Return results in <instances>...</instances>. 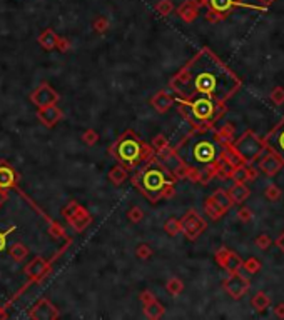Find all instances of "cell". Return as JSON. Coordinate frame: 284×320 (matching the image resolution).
<instances>
[{
    "instance_id": "obj_3",
    "label": "cell",
    "mask_w": 284,
    "mask_h": 320,
    "mask_svg": "<svg viewBox=\"0 0 284 320\" xmlns=\"http://www.w3.org/2000/svg\"><path fill=\"white\" fill-rule=\"evenodd\" d=\"M132 185L146 197L151 204L172 197L176 187V177L161 158L151 157L144 162V167L132 175Z\"/></svg>"
},
{
    "instance_id": "obj_13",
    "label": "cell",
    "mask_w": 284,
    "mask_h": 320,
    "mask_svg": "<svg viewBox=\"0 0 284 320\" xmlns=\"http://www.w3.org/2000/svg\"><path fill=\"white\" fill-rule=\"evenodd\" d=\"M216 262L219 267L227 270L229 274L239 272V270L242 268V258L239 257L236 252H232V250H229L226 247H221L216 252Z\"/></svg>"
},
{
    "instance_id": "obj_32",
    "label": "cell",
    "mask_w": 284,
    "mask_h": 320,
    "mask_svg": "<svg viewBox=\"0 0 284 320\" xmlns=\"http://www.w3.org/2000/svg\"><path fill=\"white\" fill-rule=\"evenodd\" d=\"M151 147L154 148V152H156V154L159 155V154H162L164 150L169 148V140L166 138V135L159 134V135H156V137L152 138Z\"/></svg>"
},
{
    "instance_id": "obj_33",
    "label": "cell",
    "mask_w": 284,
    "mask_h": 320,
    "mask_svg": "<svg viewBox=\"0 0 284 320\" xmlns=\"http://www.w3.org/2000/svg\"><path fill=\"white\" fill-rule=\"evenodd\" d=\"M164 230H166L171 237H176V235L181 232V218L169 217L166 220V224H164Z\"/></svg>"
},
{
    "instance_id": "obj_47",
    "label": "cell",
    "mask_w": 284,
    "mask_h": 320,
    "mask_svg": "<svg viewBox=\"0 0 284 320\" xmlns=\"http://www.w3.org/2000/svg\"><path fill=\"white\" fill-rule=\"evenodd\" d=\"M51 234L54 235V237H64V230L59 224H52L51 225Z\"/></svg>"
},
{
    "instance_id": "obj_41",
    "label": "cell",
    "mask_w": 284,
    "mask_h": 320,
    "mask_svg": "<svg viewBox=\"0 0 284 320\" xmlns=\"http://www.w3.org/2000/svg\"><path fill=\"white\" fill-rule=\"evenodd\" d=\"M14 230H17L16 225H11V227L6 230H0V252H4V250L7 248V237L14 232Z\"/></svg>"
},
{
    "instance_id": "obj_36",
    "label": "cell",
    "mask_w": 284,
    "mask_h": 320,
    "mask_svg": "<svg viewBox=\"0 0 284 320\" xmlns=\"http://www.w3.org/2000/svg\"><path fill=\"white\" fill-rule=\"evenodd\" d=\"M172 10H174V4L171 2V0H159L157 5H156V12L159 15H162V17H167Z\"/></svg>"
},
{
    "instance_id": "obj_7",
    "label": "cell",
    "mask_w": 284,
    "mask_h": 320,
    "mask_svg": "<svg viewBox=\"0 0 284 320\" xmlns=\"http://www.w3.org/2000/svg\"><path fill=\"white\" fill-rule=\"evenodd\" d=\"M206 7H207L206 20H207V22H212V24H216V22H219V20L226 18L227 15L237 7H251V8H254L252 5L242 4L241 0H206Z\"/></svg>"
},
{
    "instance_id": "obj_5",
    "label": "cell",
    "mask_w": 284,
    "mask_h": 320,
    "mask_svg": "<svg viewBox=\"0 0 284 320\" xmlns=\"http://www.w3.org/2000/svg\"><path fill=\"white\" fill-rule=\"evenodd\" d=\"M109 154H111L119 164L131 170L139 167V165L144 164L151 157H154L156 152H154L151 145H147L139 137V134H136L134 130H126V132L112 144V147L109 148Z\"/></svg>"
},
{
    "instance_id": "obj_30",
    "label": "cell",
    "mask_w": 284,
    "mask_h": 320,
    "mask_svg": "<svg viewBox=\"0 0 284 320\" xmlns=\"http://www.w3.org/2000/svg\"><path fill=\"white\" fill-rule=\"evenodd\" d=\"M251 305H252L254 310H257V312H262V310H266L269 305H271V297H269L266 292H257L252 297Z\"/></svg>"
},
{
    "instance_id": "obj_37",
    "label": "cell",
    "mask_w": 284,
    "mask_h": 320,
    "mask_svg": "<svg viewBox=\"0 0 284 320\" xmlns=\"http://www.w3.org/2000/svg\"><path fill=\"white\" fill-rule=\"evenodd\" d=\"M264 195H266L267 200H271V202H276V200L281 198L282 192H281V188H279L277 185L271 184V185H267V188H266V192H264Z\"/></svg>"
},
{
    "instance_id": "obj_17",
    "label": "cell",
    "mask_w": 284,
    "mask_h": 320,
    "mask_svg": "<svg viewBox=\"0 0 284 320\" xmlns=\"http://www.w3.org/2000/svg\"><path fill=\"white\" fill-rule=\"evenodd\" d=\"M64 117V112L57 107V104L47 105V107H42L37 110V118L46 125V127H56V125L61 122Z\"/></svg>"
},
{
    "instance_id": "obj_9",
    "label": "cell",
    "mask_w": 284,
    "mask_h": 320,
    "mask_svg": "<svg viewBox=\"0 0 284 320\" xmlns=\"http://www.w3.org/2000/svg\"><path fill=\"white\" fill-rule=\"evenodd\" d=\"M62 215L66 217L69 225H71L76 232H82V230H86L92 222V217L89 215V212L77 202H69L67 207L62 208Z\"/></svg>"
},
{
    "instance_id": "obj_1",
    "label": "cell",
    "mask_w": 284,
    "mask_h": 320,
    "mask_svg": "<svg viewBox=\"0 0 284 320\" xmlns=\"http://www.w3.org/2000/svg\"><path fill=\"white\" fill-rule=\"evenodd\" d=\"M176 97H207L226 104L241 88V80L212 50L201 48L169 82Z\"/></svg>"
},
{
    "instance_id": "obj_40",
    "label": "cell",
    "mask_w": 284,
    "mask_h": 320,
    "mask_svg": "<svg viewBox=\"0 0 284 320\" xmlns=\"http://www.w3.org/2000/svg\"><path fill=\"white\" fill-rule=\"evenodd\" d=\"M97 140H99V134L94 128H87L86 132L82 134V142L86 145H89V147L94 144H97Z\"/></svg>"
},
{
    "instance_id": "obj_46",
    "label": "cell",
    "mask_w": 284,
    "mask_h": 320,
    "mask_svg": "<svg viewBox=\"0 0 284 320\" xmlns=\"http://www.w3.org/2000/svg\"><path fill=\"white\" fill-rule=\"evenodd\" d=\"M69 48H71V42H69L67 38H64V37L59 38V42H57V50H59V52H67Z\"/></svg>"
},
{
    "instance_id": "obj_50",
    "label": "cell",
    "mask_w": 284,
    "mask_h": 320,
    "mask_svg": "<svg viewBox=\"0 0 284 320\" xmlns=\"http://www.w3.org/2000/svg\"><path fill=\"white\" fill-rule=\"evenodd\" d=\"M7 198H9V194H7V190L0 188V207H2V205L7 202Z\"/></svg>"
},
{
    "instance_id": "obj_2",
    "label": "cell",
    "mask_w": 284,
    "mask_h": 320,
    "mask_svg": "<svg viewBox=\"0 0 284 320\" xmlns=\"http://www.w3.org/2000/svg\"><path fill=\"white\" fill-rule=\"evenodd\" d=\"M222 147L214 128H192V132L174 147V152L187 168L186 178L207 184L216 177L217 167L221 165Z\"/></svg>"
},
{
    "instance_id": "obj_24",
    "label": "cell",
    "mask_w": 284,
    "mask_h": 320,
    "mask_svg": "<svg viewBox=\"0 0 284 320\" xmlns=\"http://www.w3.org/2000/svg\"><path fill=\"white\" fill-rule=\"evenodd\" d=\"M221 162L224 165H227L229 168H234L237 167V165L244 164L241 157L236 154V150L232 148V145H224L222 147V154H221Z\"/></svg>"
},
{
    "instance_id": "obj_23",
    "label": "cell",
    "mask_w": 284,
    "mask_h": 320,
    "mask_svg": "<svg viewBox=\"0 0 284 320\" xmlns=\"http://www.w3.org/2000/svg\"><path fill=\"white\" fill-rule=\"evenodd\" d=\"M59 38H61V37H59V35L54 32L52 28H46L41 35H39L37 42L44 50H54V48H57Z\"/></svg>"
},
{
    "instance_id": "obj_39",
    "label": "cell",
    "mask_w": 284,
    "mask_h": 320,
    "mask_svg": "<svg viewBox=\"0 0 284 320\" xmlns=\"http://www.w3.org/2000/svg\"><path fill=\"white\" fill-rule=\"evenodd\" d=\"M109 25H111V24H109V18L104 17V15H101V17H97L96 20H94L92 27H94V30H96V32L104 34L109 28Z\"/></svg>"
},
{
    "instance_id": "obj_4",
    "label": "cell",
    "mask_w": 284,
    "mask_h": 320,
    "mask_svg": "<svg viewBox=\"0 0 284 320\" xmlns=\"http://www.w3.org/2000/svg\"><path fill=\"white\" fill-rule=\"evenodd\" d=\"M174 98L179 105V114L194 128H214L217 120L226 112V104L207 97H197L191 100H184L179 97Z\"/></svg>"
},
{
    "instance_id": "obj_48",
    "label": "cell",
    "mask_w": 284,
    "mask_h": 320,
    "mask_svg": "<svg viewBox=\"0 0 284 320\" xmlns=\"http://www.w3.org/2000/svg\"><path fill=\"white\" fill-rule=\"evenodd\" d=\"M274 315H276L277 318H284V304L276 305V308H274Z\"/></svg>"
},
{
    "instance_id": "obj_10",
    "label": "cell",
    "mask_w": 284,
    "mask_h": 320,
    "mask_svg": "<svg viewBox=\"0 0 284 320\" xmlns=\"http://www.w3.org/2000/svg\"><path fill=\"white\" fill-rule=\"evenodd\" d=\"M222 287L227 292L229 297L237 300V298H241V297H244V295L247 294L251 284H249V280L246 277H242L239 272H232V274H229L226 278H224Z\"/></svg>"
},
{
    "instance_id": "obj_49",
    "label": "cell",
    "mask_w": 284,
    "mask_h": 320,
    "mask_svg": "<svg viewBox=\"0 0 284 320\" xmlns=\"http://www.w3.org/2000/svg\"><path fill=\"white\" fill-rule=\"evenodd\" d=\"M152 298H154V295L151 292H147V290H146V292H142V295H141V302L142 304H146V302H149V300H152Z\"/></svg>"
},
{
    "instance_id": "obj_44",
    "label": "cell",
    "mask_w": 284,
    "mask_h": 320,
    "mask_svg": "<svg viewBox=\"0 0 284 320\" xmlns=\"http://www.w3.org/2000/svg\"><path fill=\"white\" fill-rule=\"evenodd\" d=\"M271 100L276 105H282L284 104V88L282 87H276V88H272V92H271Z\"/></svg>"
},
{
    "instance_id": "obj_43",
    "label": "cell",
    "mask_w": 284,
    "mask_h": 320,
    "mask_svg": "<svg viewBox=\"0 0 284 320\" xmlns=\"http://www.w3.org/2000/svg\"><path fill=\"white\" fill-rule=\"evenodd\" d=\"M271 245H272V238L269 237V235H266V234L259 235V237L256 238V247H257V248L267 250L269 247H271Z\"/></svg>"
},
{
    "instance_id": "obj_28",
    "label": "cell",
    "mask_w": 284,
    "mask_h": 320,
    "mask_svg": "<svg viewBox=\"0 0 284 320\" xmlns=\"http://www.w3.org/2000/svg\"><path fill=\"white\" fill-rule=\"evenodd\" d=\"M204 212H206V215L211 220H219L224 214H226V210H222L221 207H219L211 197H207L206 202H204Z\"/></svg>"
},
{
    "instance_id": "obj_52",
    "label": "cell",
    "mask_w": 284,
    "mask_h": 320,
    "mask_svg": "<svg viewBox=\"0 0 284 320\" xmlns=\"http://www.w3.org/2000/svg\"><path fill=\"white\" fill-rule=\"evenodd\" d=\"M194 4H196V7L197 8H202V7H206V0H192Z\"/></svg>"
},
{
    "instance_id": "obj_42",
    "label": "cell",
    "mask_w": 284,
    "mask_h": 320,
    "mask_svg": "<svg viewBox=\"0 0 284 320\" xmlns=\"http://www.w3.org/2000/svg\"><path fill=\"white\" fill-rule=\"evenodd\" d=\"M151 255H152V248L149 247L147 244H141V245H137V247H136V257L146 260V258L151 257Z\"/></svg>"
},
{
    "instance_id": "obj_11",
    "label": "cell",
    "mask_w": 284,
    "mask_h": 320,
    "mask_svg": "<svg viewBox=\"0 0 284 320\" xmlns=\"http://www.w3.org/2000/svg\"><path fill=\"white\" fill-rule=\"evenodd\" d=\"M264 145H266L269 152L276 154L284 165V118L281 120V124H279L277 127H274L271 132L266 135Z\"/></svg>"
},
{
    "instance_id": "obj_45",
    "label": "cell",
    "mask_w": 284,
    "mask_h": 320,
    "mask_svg": "<svg viewBox=\"0 0 284 320\" xmlns=\"http://www.w3.org/2000/svg\"><path fill=\"white\" fill-rule=\"evenodd\" d=\"M237 217H239V220H242V222H249V220H251V217H252V212H251L249 208L242 207V208L237 212Z\"/></svg>"
},
{
    "instance_id": "obj_20",
    "label": "cell",
    "mask_w": 284,
    "mask_h": 320,
    "mask_svg": "<svg viewBox=\"0 0 284 320\" xmlns=\"http://www.w3.org/2000/svg\"><path fill=\"white\" fill-rule=\"evenodd\" d=\"M177 15L181 17L186 24H192L194 20L197 18L199 15V8L196 7V4L192 0H186L177 7Z\"/></svg>"
},
{
    "instance_id": "obj_51",
    "label": "cell",
    "mask_w": 284,
    "mask_h": 320,
    "mask_svg": "<svg viewBox=\"0 0 284 320\" xmlns=\"http://www.w3.org/2000/svg\"><path fill=\"white\" fill-rule=\"evenodd\" d=\"M276 245H277V247L281 248L282 252H284V232H282L281 235H279L277 238H276Z\"/></svg>"
},
{
    "instance_id": "obj_34",
    "label": "cell",
    "mask_w": 284,
    "mask_h": 320,
    "mask_svg": "<svg viewBox=\"0 0 284 320\" xmlns=\"http://www.w3.org/2000/svg\"><path fill=\"white\" fill-rule=\"evenodd\" d=\"M166 290L171 295H181L182 294V290H184V284H182V280H179V278H171V280H167V284H166Z\"/></svg>"
},
{
    "instance_id": "obj_25",
    "label": "cell",
    "mask_w": 284,
    "mask_h": 320,
    "mask_svg": "<svg viewBox=\"0 0 284 320\" xmlns=\"http://www.w3.org/2000/svg\"><path fill=\"white\" fill-rule=\"evenodd\" d=\"M144 305V314H146V317L147 318H151V320H156V318H161L162 315H164V305L159 302V300L154 297L152 300H149V302L146 304H142Z\"/></svg>"
},
{
    "instance_id": "obj_16",
    "label": "cell",
    "mask_w": 284,
    "mask_h": 320,
    "mask_svg": "<svg viewBox=\"0 0 284 320\" xmlns=\"http://www.w3.org/2000/svg\"><path fill=\"white\" fill-rule=\"evenodd\" d=\"M49 270H51V264H49L44 257L39 255V257L32 258L31 262L24 267V274H26L32 282H39L41 278L46 277Z\"/></svg>"
},
{
    "instance_id": "obj_26",
    "label": "cell",
    "mask_w": 284,
    "mask_h": 320,
    "mask_svg": "<svg viewBox=\"0 0 284 320\" xmlns=\"http://www.w3.org/2000/svg\"><path fill=\"white\" fill-rule=\"evenodd\" d=\"M216 135L222 145H231L234 142V137H236V128H234L232 124L227 122V124H224L221 128L216 130Z\"/></svg>"
},
{
    "instance_id": "obj_27",
    "label": "cell",
    "mask_w": 284,
    "mask_h": 320,
    "mask_svg": "<svg viewBox=\"0 0 284 320\" xmlns=\"http://www.w3.org/2000/svg\"><path fill=\"white\" fill-rule=\"evenodd\" d=\"M127 177H129V168L121 164L114 165L111 172H109V180H111L114 185H121L122 182H126Z\"/></svg>"
},
{
    "instance_id": "obj_35",
    "label": "cell",
    "mask_w": 284,
    "mask_h": 320,
    "mask_svg": "<svg viewBox=\"0 0 284 320\" xmlns=\"http://www.w3.org/2000/svg\"><path fill=\"white\" fill-rule=\"evenodd\" d=\"M242 268L246 270V272L249 275H254V274H257L259 270H261V262H259L257 258H247V260H242Z\"/></svg>"
},
{
    "instance_id": "obj_14",
    "label": "cell",
    "mask_w": 284,
    "mask_h": 320,
    "mask_svg": "<svg viewBox=\"0 0 284 320\" xmlns=\"http://www.w3.org/2000/svg\"><path fill=\"white\" fill-rule=\"evenodd\" d=\"M257 167L264 175H267V177H274V175L282 168V162L279 160V157L276 154L269 152V150L266 148L257 157Z\"/></svg>"
},
{
    "instance_id": "obj_12",
    "label": "cell",
    "mask_w": 284,
    "mask_h": 320,
    "mask_svg": "<svg viewBox=\"0 0 284 320\" xmlns=\"http://www.w3.org/2000/svg\"><path fill=\"white\" fill-rule=\"evenodd\" d=\"M59 94L54 90L51 85L47 82H42L39 87L34 90L31 94V102L36 105V107L42 108V107H47V105H54L59 102Z\"/></svg>"
},
{
    "instance_id": "obj_29",
    "label": "cell",
    "mask_w": 284,
    "mask_h": 320,
    "mask_svg": "<svg viewBox=\"0 0 284 320\" xmlns=\"http://www.w3.org/2000/svg\"><path fill=\"white\" fill-rule=\"evenodd\" d=\"M211 198H212L214 202H216L222 210H226V212L234 205L232 200H231V197H229V194L226 192V190H222V188L216 190V192H214V194L211 195Z\"/></svg>"
},
{
    "instance_id": "obj_15",
    "label": "cell",
    "mask_w": 284,
    "mask_h": 320,
    "mask_svg": "<svg viewBox=\"0 0 284 320\" xmlns=\"http://www.w3.org/2000/svg\"><path fill=\"white\" fill-rule=\"evenodd\" d=\"M29 317L32 320H54L59 318V310L49 298H42L32 307Z\"/></svg>"
},
{
    "instance_id": "obj_6",
    "label": "cell",
    "mask_w": 284,
    "mask_h": 320,
    "mask_svg": "<svg viewBox=\"0 0 284 320\" xmlns=\"http://www.w3.org/2000/svg\"><path fill=\"white\" fill-rule=\"evenodd\" d=\"M231 145L246 165H251L252 162H256L259 155L266 150L264 140L259 138L256 134L251 132V130H249V132H244L241 137L237 140H234Z\"/></svg>"
},
{
    "instance_id": "obj_31",
    "label": "cell",
    "mask_w": 284,
    "mask_h": 320,
    "mask_svg": "<svg viewBox=\"0 0 284 320\" xmlns=\"http://www.w3.org/2000/svg\"><path fill=\"white\" fill-rule=\"evenodd\" d=\"M9 254H11L12 260H16V262H22V260L29 255V248L24 244L16 242L11 248H9Z\"/></svg>"
},
{
    "instance_id": "obj_18",
    "label": "cell",
    "mask_w": 284,
    "mask_h": 320,
    "mask_svg": "<svg viewBox=\"0 0 284 320\" xmlns=\"http://www.w3.org/2000/svg\"><path fill=\"white\" fill-rule=\"evenodd\" d=\"M174 104H176V98H174L171 94L164 92V90H161V92H157V94L151 98L152 108L156 110L157 114H166V112H169V110L172 108Z\"/></svg>"
},
{
    "instance_id": "obj_8",
    "label": "cell",
    "mask_w": 284,
    "mask_h": 320,
    "mask_svg": "<svg viewBox=\"0 0 284 320\" xmlns=\"http://www.w3.org/2000/svg\"><path fill=\"white\" fill-rule=\"evenodd\" d=\"M207 228V224L201 215H199L196 210L191 208L187 210L186 215L181 218V232L184 234V237L187 240H197L204 234V230Z\"/></svg>"
},
{
    "instance_id": "obj_22",
    "label": "cell",
    "mask_w": 284,
    "mask_h": 320,
    "mask_svg": "<svg viewBox=\"0 0 284 320\" xmlns=\"http://www.w3.org/2000/svg\"><path fill=\"white\" fill-rule=\"evenodd\" d=\"M254 172L251 170V167L246 164H241V165H237V167H234L231 168V174H229V178H232L234 182H244L246 184L247 180H254Z\"/></svg>"
},
{
    "instance_id": "obj_38",
    "label": "cell",
    "mask_w": 284,
    "mask_h": 320,
    "mask_svg": "<svg viewBox=\"0 0 284 320\" xmlns=\"http://www.w3.org/2000/svg\"><path fill=\"white\" fill-rule=\"evenodd\" d=\"M127 218H129V222L139 224V222H141V220L144 218L142 208H141V207H131V208L127 210Z\"/></svg>"
},
{
    "instance_id": "obj_21",
    "label": "cell",
    "mask_w": 284,
    "mask_h": 320,
    "mask_svg": "<svg viewBox=\"0 0 284 320\" xmlns=\"http://www.w3.org/2000/svg\"><path fill=\"white\" fill-rule=\"evenodd\" d=\"M229 197H231L232 204H242L249 195H251V190L244 182H234V185L227 190Z\"/></svg>"
},
{
    "instance_id": "obj_53",
    "label": "cell",
    "mask_w": 284,
    "mask_h": 320,
    "mask_svg": "<svg viewBox=\"0 0 284 320\" xmlns=\"http://www.w3.org/2000/svg\"><path fill=\"white\" fill-rule=\"evenodd\" d=\"M257 2L261 4V5H264V7H267V5L274 4V2H276V0H257Z\"/></svg>"
},
{
    "instance_id": "obj_19",
    "label": "cell",
    "mask_w": 284,
    "mask_h": 320,
    "mask_svg": "<svg viewBox=\"0 0 284 320\" xmlns=\"http://www.w3.org/2000/svg\"><path fill=\"white\" fill-rule=\"evenodd\" d=\"M17 178H19V175L16 170L11 167V164L0 160V188L9 190V188L16 187Z\"/></svg>"
}]
</instances>
